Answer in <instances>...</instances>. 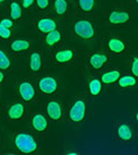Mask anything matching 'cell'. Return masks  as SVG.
Listing matches in <instances>:
<instances>
[{
    "instance_id": "18",
    "label": "cell",
    "mask_w": 138,
    "mask_h": 155,
    "mask_svg": "<svg viewBox=\"0 0 138 155\" xmlns=\"http://www.w3.org/2000/svg\"><path fill=\"white\" fill-rule=\"evenodd\" d=\"M10 47L15 52H21V51H26L29 48V43L27 41H23V39H16L15 42L12 43Z\"/></svg>"
},
{
    "instance_id": "1",
    "label": "cell",
    "mask_w": 138,
    "mask_h": 155,
    "mask_svg": "<svg viewBox=\"0 0 138 155\" xmlns=\"http://www.w3.org/2000/svg\"><path fill=\"white\" fill-rule=\"evenodd\" d=\"M15 144L17 148L23 153H33L37 148V144L33 136L28 134H18L15 138Z\"/></svg>"
},
{
    "instance_id": "9",
    "label": "cell",
    "mask_w": 138,
    "mask_h": 155,
    "mask_svg": "<svg viewBox=\"0 0 138 155\" xmlns=\"http://www.w3.org/2000/svg\"><path fill=\"white\" fill-rule=\"evenodd\" d=\"M129 15L125 12H113L109 16V20L111 24H123L128 21Z\"/></svg>"
},
{
    "instance_id": "16",
    "label": "cell",
    "mask_w": 138,
    "mask_h": 155,
    "mask_svg": "<svg viewBox=\"0 0 138 155\" xmlns=\"http://www.w3.org/2000/svg\"><path fill=\"white\" fill-rule=\"evenodd\" d=\"M61 41V33L56 29L47 33V36H46V44L48 46H53L55 44H58V42Z\"/></svg>"
},
{
    "instance_id": "4",
    "label": "cell",
    "mask_w": 138,
    "mask_h": 155,
    "mask_svg": "<svg viewBox=\"0 0 138 155\" xmlns=\"http://www.w3.org/2000/svg\"><path fill=\"white\" fill-rule=\"evenodd\" d=\"M58 88V83L56 80L52 77L43 78L41 82H39V89L42 90L44 93H53L56 91Z\"/></svg>"
},
{
    "instance_id": "7",
    "label": "cell",
    "mask_w": 138,
    "mask_h": 155,
    "mask_svg": "<svg viewBox=\"0 0 138 155\" xmlns=\"http://www.w3.org/2000/svg\"><path fill=\"white\" fill-rule=\"evenodd\" d=\"M31 125H33L35 130H37L39 133L44 132L47 128V121L43 115H35L33 117V120H31Z\"/></svg>"
},
{
    "instance_id": "21",
    "label": "cell",
    "mask_w": 138,
    "mask_h": 155,
    "mask_svg": "<svg viewBox=\"0 0 138 155\" xmlns=\"http://www.w3.org/2000/svg\"><path fill=\"white\" fill-rule=\"evenodd\" d=\"M135 84H136V79L134 77H130V75H125V77H123L119 80V85L123 87V88L131 87V85H135Z\"/></svg>"
},
{
    "instance_id": "29",
    "label": "cell",
    "mask_w": 138,
    "mask_h": 155,
    "mask_svg": "<svg viewBox=\"0 0 138 155\" xmlns=\"http://www.w3.org/2000/svg\"><path fill=\"white\" fill-rule=\"evenodd\" d=\"M33 4H34V0H23V6H24V8L31 7V6Z\"/></svg>"
},
{
    "instance_id": "5",
    "label": "cell",
    "mask_w": 138,
    "mask_h": 155,
    "mask_svg": "<svg viewBox=\"0 0 138 155\" xmlns=\"http://www.w3.org/2000/svg\"><path fill=\"white\" fill-rule=\"evenodd\" d=\"M47 114L50 118H52L53 120H60L62 118V109L61 106L58 105L56 101H51L47 104Z\"/></svg>"
},
{
    "instance_id": "28",
    "label": "cell",
    "mask_w": 138,
    "mask_h": 155,
    "mask_svg": "<svg viewBox=\"0 0 138 155\" xmlns=\"http://www.w3.org/2000/svg\"><path fill=\"white\" fill-rule=\"evenodd\" d=\"M0 24L2 25V26H5V27H12V20H10V19H4V20H1L0 21Z\"/></svg>"
},
{
    "instance_id": "6",
    "label": "cell",
    "mask_w": 138,
    "mask_h": 155,
    "mask_svg": "<svg viewBox=\"0 0 138 155\" xmlns=\"http://www.w3.org/2000/svg\"><path fill=\"white\" fill-rule=\"evenodd\" d=\"M19 94L24 100L26 101L31 100L35 96L34 87L31 83H28V82H24V83H21L19 85Z\"/></svg>"
},
{
    "instance_id": "22",
    "label": "cell",
    "mask_w": 138,
    "mask_h": 155,
    "mask_svg": "<svg viewBox=\"0 0 138 155\" xmlns=\"http://www.w3.org/2000/svg\"><path fill=\"white\" fill-rule=\"evenodd\" d=\"M10 15H12V19H19L20 15H21V9L18 2H12L10 5Z\"/></svg>"
},
{
    "instance_id": "8",
    "label": "cell",
    "mask_w": 138,
    "mask_h": 155,
    "mask_svg": "<svg viewBox=\"0 0 138 155\" xmlns=\"http://www.w3.org/2000/svg\"><path fill=\"white\" fill-rule=\"evenodd\" d=\"M38 29L42 33H50V31H54L56 28V23L54 21L53 19H50V18H45V19L39 20L38 24Z\"/></svg>"
},
{
    "instance_id": "26",
    "label": "cell",
    "mask_w": 138,
    "mask_h": 155,
    "mask_svg": "<svg viewBox=\"0 0 138 155\" xmlns=\"http://www.w3.org/2000/svg\"><path fill=\"white\" fill-rule=\"evenodd\" d=\"M137 65H138V58H135L134 61H133V66H131V70H133V74H134V75H137V74H138Z\"/></svg>"
},
{
    "instance_id": "20",
    "label": "cell",
    "mask_w": 138,
    "mask_h": 155,
    "mask_svg": "<svg viewBox=\"0 0 138 155\" xmlns=\"http://www.w3.org/2000/svg\"><path fill=\"white\" fill-rule=\"evenodd\" d=\"M54 8H55V12H58V15H63L67 9V4H66L65 0H55Z\"/></svg>"
},
{
    "instance_id": "10",
    "label": "cell",
    "mask_w": 138,
    "mask_h": 155,
    "mask_svg": "<svg viewBox=\"0 0 138 155\" xmlns=\"http://www.w3.org/2000/svg\"><path fill=\"white\" fill-rule=\"evenodd\" d=\"M24 114H25V109L21 104H15L8 110V115L12 119H20L24 116Z\"/></svg>"
},
{
    "instance_id": "3",
    "label": "cell",
    "mask_w": 138,
    "mask_h": 155,
    "mask_svg": "<svg viewBox=\"0 0 138 155\" xmlns=\"http://www.w3.org/2000/svg\"><path fill=\"white\" fill-rule=\"evenodd\" d=\"M85 115V104L82 100H77L70 110V118L73 121H82Z\"/></svg>"
},
{
    "instance_id": "19",
    "label": "cell",
    "mask_w": 138,
    "mask_h": 155,
    "mask_svg": "<svg viewBox=\"0 0 138 155\" xmlns=\"http://www.w3.org/2000/svg\"><path fill=\"white\" fill-rule=\"evenodd\" d=\"M89 89H90V93L92 96H98L101 91V81L93 79L90 83H89Z\"/></svg>"
},
{
    "instance_id": "30",
    "label": "cell",
    "mask_w": 138,
    "mask_h": 155,
    "mask_svg": "<svg viewBox=\"0 0 138 155\" xmlns=\"http://www.w3.org/2000/svg\"><path fill=\"white\" fill-rule=\"evenodd\" d=\"M4 81V74H2V72H0V83Z\"/></svg>"
},
{
    "instance_id": "31",
    "label": "cell",
    "mask_w": 138,
    "mask_h": 155,
    "mask_svg": "<svg viewBox=\"0 0 138 155\" xmlns=\"http://www.w3.org/2000/svg\"><path fill=\"white\" fill-rule=\"evenodd\" d=\"M5 0H0V4H1V2H4Z\"/></svg>"
},
{
    "instance_id": "15",
    "label": "cell",
    "mask_w": 138,
    "mask_h": 155,
    "mask_svg": "<svg viewBox=\"0 0 138 155\" xmlns=\"http://www.w3.org/2000/svg\"><path fill=\"white\" fill-rule=\"evenodd\" d=\"M119 78H120L119 71H110V72L104 73L101 78V80H102V83H104V84H110V83H113L117 80H119Z\"/></svg>"
},
{
    "instance_id": "14",
    "label": "cell",
    "mask_w": 138,
    "mask_h": 155,
    "mask_svg": "<svg viewBox=\"0 0 138 155\" xmlns=\"http://www.w3.org/2000/svg\"><path fill=\"white\" fill-rule=\"evenodd\" d=\"M118 136L119 138H121L123 140H129L133 137V133L129 126L126 124L120 125L118 127Z\"/></svg>"
},
{
    "instance_id": "24",
    "label": "cell",
    "mask_w": 138,
    "mask_h": 155,
    "mask_svg": "<svg viewBox=\"0 0 138 155\" xmlns=\"http://www.w3.org/2000/svg\"><path fill=\"white\" fill-rule=\"evenodd\" d=\"M79 4L83 12H90L94 6V0H79Z\"/></svg>"
},
{
    "instance_id": "13",
    "label": "cell",
    "mask_w": 138,
    "mask_h": 155,
    "mask_svg": "<svg viewBox=\"0 0 138 155\" xmlns=\"http://www.w3.org/2000/svg\"><path fill=\"white\" fill-rule=\"evenodd\" d=\"M108 46H109V50L115 52V53H121L125 51V44H123V41H120L118 38L110 39L108 43Z\"/></svg>"
},
{
    "instance_id": "12",
    "label": "cell",
    "mask_w": 138,
    "mask_h": 155,
    "mask_svg": "<svg viewBox=\"0 0 138 155\" xmlns=\"http://www.w3.org/2000/svg\"><path fill=\"white\" fill-rule=\"evenodd\" d=\"M72 58H73V51H71V50L60 51V52H58L56 55H55V60H56L58 63L70 62Z\"/></svg>"
},
{
    "instance_id": "23",
    "label": "cell",
    "mask_w": 138,
    "mask_h": 155,
    "mask_svg": "<svg viewBox=\"0 0 138 155\" xmlns=\"http://www.w3.org/2000/svg\"><path fill=\"white\" fill-rule=\"evenodd\" d=\"M10 66V61L2 51L0 50V70H7Z\"/></svg>"
},
{
    "instance_id": "17",
    "label": "cell",
    "mask_w": 138,
    "mask_h": 155,
    "mask_svg": "<svg viewBox=\"0 0 138 155\" xmlns=\"http://www.w3.org/2000/svg\"><path fill=\"white\" fill-rule=\"evenodd\" d=\"M29 65H31V69L34 72H37L39 71L41 66H42V58L38 53H33L31 56V61H29Z\"/></svg>"
},
{
    "instance_id": "27",
    "label": "cell",
    "mask_w": 138,
    "mask_h": 155,
    "mask_svg": "<svg viewBox=\"0 0 138 155\" xmlns=\"http://www.w3.org/2000/svg\"><path fill=\"white\" fill-rule=\"evenodd\" d=\"M37 1V6L41 9H45L48 6V0H36Z\"/></svg>"
},
{
    "instance_id": "11",
    "label": "cell",
    "mask_w": 138,
    "mask_h": 155,
    "mask_svg": "<svg viewBox=\"0 0 138 155\" xmlns=\"http://www.w3.org/2000/svg\"><path fill=\"white\" fill-rule=\"evenodd\" d=\"M107 62V56L104 54H99V53H97V54H93L90 58V63H91V65L94 68V69H100V68H102V66L106 64Z\"/></svg>"
},
{
    "instance_id": "25",
    "label": "cell",
    "mask_w": 138,
    "mask_h": 155,
    "mask_svg": "<svg viewBox=\"0 0 138 155\" xmlns=\"http://www.w3.org/2000/svg\"><path fill=\"white\" fill-rule=\"evenodd\" d=\"M10 35H12V33L9 31V28L5 27V26H2L0 24V37H2V38H9Z\"/></svg>"
},
{
    "instance_id": "2",
    "label": "cell",
    "mask_w": 138,
    "mask_h": 155,
    "mask_svg": "<svg viewBox=\"0 0 138 155\" xmlns=\"http://www.w3.org/2000/svg\"><path fill=\"white\" fill-rule=\"evenodd\" d=\"M74 31H75L77 36H80L81 38L84 39L92 38L94 35V28L89 20H79V21H77L74 25Z\"/></svg>"
}]
</instances>
